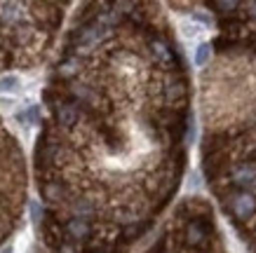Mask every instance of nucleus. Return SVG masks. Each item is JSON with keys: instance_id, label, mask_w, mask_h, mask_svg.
<instances>
[{"instance_id": "20e7f679", "label": "nucleus", "mask_w": 256, "mask_h": 253, "mask_svg": "<svg viewBox=\"0 0 256 253\" xmlns=\"http://www.w3.org/2000/svg\"><path fill=\"white\" fill-rule=\"evenodd\" d=\"M16 122L38 124L40 122V106H28L26 110H19V113H16Z\"/></svg>"}, {"instance_id": "f257e3e1", "label": "nucleus", "mask_w": 256, "mask_h": 253, "mask_svg": "<svg viewBox=\"0 0 256 253\" xmlns=\"http://www.w3.org/2000/svg\"><path fill=\"white\" fill-rule=\"evenodd\" d=\"M218 35L202 77V167L224 214L256 253V2H207Z\"/></svg>"}, {"instance_id": "0eeeda50", "label": "nucleus", "mask_w": 256, "mask_h": 253, "mask_svg": "<svg viewBox=\"0 0 256 253\" xmlns=\"http://www.w3.org/2000/svg\"><path fill=\"white\" fill-rule=\"evenodd\" d=\"M2 253H12V249H10V246H8V249H5V251H2Z\"/></svg>"}, {"instance_id": "f03ea898", "label": "nucleus", "mask_w": 256, "mask_h": 253, "mask_svg": "<svg viewBox=\"0 0 256 253\" xmlns=\"http://www.w3.org/2000/svg\"><path fill=\"white\" fill-rule=\"evenodd\" d=\"M141 253H224L212 207L200 197L184 200L174 209L172 221Z\"/></svg>"}, {"instance_id": "39448f33", "label": "nucleus", "mask_w": 256, "mask_h": 253, "mask_svg": "<svg viewBox=\"0 0 256 253\" xmlns=\"http://www.w3.org/2000/svg\"><path fill=\"white\" fill-rule=\"evenodd\" d=\"M214 56V49H212V45H200L198 47V54H195V66H207L210 63V59Z\"/></svg>"}, {"instance_id": "7ed1b4c3", "label": "nucleus", "mask_w": 256, "mask_h": 253, "mask_svg": "<svg viewBox=\"0 0 256 253\" xmlns=\"http://www.w3.org/2000/svg\"><path fill=\"white\" fill-rule=\"evenodd\" d=\"M19 5L16 2H2L0 5V23L2 26H14L24 19V12H19Z\"/></svg>"}, {"instance_id": "423d86ee", "label": "nucleus", "mask_w": 256, "mask_h": 253, "mask_svg": "<svg viewBox=\"0 0 256 253\" xmlns=\"http://www.w3.org/2000/svg\"><path fill=\"white\" fill-rule=\"evenodd\" d=\"M16 87H19V77L16 75H5L0 80V89L2 92H14Z\"/></svg>"}, {"instance_id": "6e6552de", "label": "nucleus", "mask_w": 256, "mask_h": 253, "mask_svg": "<svg viewBox=\"0 0 256 253\" xmlns=\"http://www.w3.org/2000/svg\"><path fill=\"white\" fill-rule=\"evenodd\" d=\"M0 47H2V35H0Z\"/></svg>"}]
</instances>
